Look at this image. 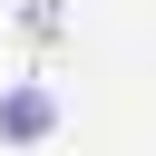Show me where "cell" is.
<instances>
[{
	"instance_id": "cell-1",
	"label": "cell",
	"mask_w": 156,
	"mask_h": 156,
	"mask_svg": "<svg viewBox=\"0 0 156 156\" xmlns=\"http://www.w3.org/2000/svg\"><path fill=\"white\" fill-rule=\"evenodd\" d=\"M49 127H58V98H49V88H10V98H0V136H10V146H39Z\"/></svg>"
}]
</instances>
